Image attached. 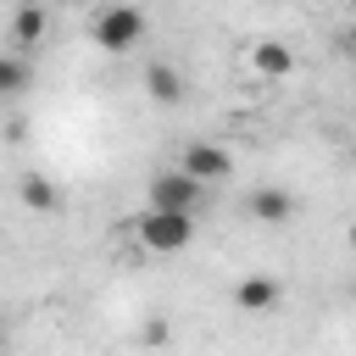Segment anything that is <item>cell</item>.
<instances>
[{
  "mask_svg": "<svg viewBox=\"0 0 356 356\" xmlns=\"http://www.w3.org/2000/svg\"><path fill=\"white\" fill-rule=\"evenodd\" d=\"M128 222H134V239H139L145 256H178V250H189V239H195V217H189V211L145 206V211L128 217Z\"/></svg>",
  "mask_w": 356,
  "mask_h": 356,
  "instance_id": "1",
  "label": "cell"
},
{
  "mask_svg": "<svg viewBox=\"0 0 356 356\" xmlns=\"http://www.w3.org/2000/svg\"><path fill=\"white\" fill-rule=\"evenodd\" d=\"M89 39H95L106 56H128V50L145 39V11H139V6H106V11L89 22Z\"/></svg>",
  "mask_w": 356,
  "mask_h": 356,
  "instance_id": "2",
  "label": "cell"
},
{
  "mask_svg": "<svg viewBox=\"0 0 356 356\" xmlns=\"http://www.w3.org/2000/svg\"><path fill=\"white\" fill-rule=\"evenodd\" d=\"M200 200H206V184L200 178H189L184 167H161L156 178H150V206H161V211H200Z\"/></svg>",
  "mask_w": 356,
  "mask_h": 356,
  "instance_id": "3",
  "label": "cell"
},
{
  "mask_svg": "<svg viewBox=\"0 0 356 356\" xmlns=\"http://www.w3.org/2000/svg\"><path fill=\"white\" fill-rule=\"evenodd\" d=\"M178 167H184L189 178H200V184L234 178V156H228L222 145H211V139H189V145H184V156H178Z\"/></svg>",
  "mask_w": 356,
  "mask_h": 356,
  "instance_id": "4",
  "label": "cell"
},
{
  "mask_svg": "<svg viewBox=\"0 0 356 356\" xmlns=\"http://www.w3.org/2000/svg\"><path fill=\"white\" fill-rule=\"evenodd\" d=\"M278 300H284V284L267 278V273H250V278H239V289H234V306H239L245 317H267V312H278Z\"/></svg>",
  "mask_w": 356,
  "mask_h": 356,
  "instance_id": "5",
  "label": "cell"
},
{
  "mask_svg": "<svg viewBox=\"0 0 356 356\" xmlns=\"http://www.w3.org/2000/svg\"><path fill=\"white\" fill-rule=\"evenodd\" d=\"M245 211H250L256 222H267V228H284V222L295 217V195H289V189H278V184H261V189H250Z\"/></svg>",
  "mask_w": 356,
  "mask_h": 356,
  "instance_id": "6",
  "label": "cell"
},
{
  "mask_svg": "<svg viewBox=\"0 0 356 356\" xmlns=\"http://www.w3.org/2000/svg\"><path fill=\"white\" fill-rule=\"evenodd\" d=\"M145 95H150L156 106H178V100L189 95V83H184V72H178V67L150 61V67H145Z\"/></svg>",
  "mask_w": 356,
  "mask_h": 356,
  "instance_id": "7",
  "label": "cell"
},
{
  "mask_svg": "<svg viewBox=\"0 0 356 356\" xmlns=\"http://www.w3.org/2000/svg\"><path fill=\"white\" fill-rule=\"evenodd\" d=\"M250 67H256L261 78H289V72H295V50H289L284 39H261V44L250 50Z\"/></svg>",
  "mask_w": 356,
  "mask_h": 356,
  "instance_id": "8",
  "label": "cell"
},
{
  "mask_svg": "<svg viewBox=\"0 0 356 356\" xmlns=\"http://www.w3.org/2000/svg\"><path fill=\"white\" fill-rule=\"evenodd\" d=\"M39 39H44V0H28L17 11V22H11V44L17 50H33Z\"/></svg>",
  "mask_w": 356,
  "mask_h": 356,
  "instance_id": "9",
  "label": "cell"
},
{
  "mask_svg": "<svg viewBox=\"0 0 356 356\" xmlns=\"http://www.w3.org/2000/svg\"><path fill=\"white\" fill-rule=\"evenodd\" d=\"M22 206H28V211H61V189H56L44 172H28V178H22Z\"/></svg>",
  "mask_w": 356,
  "mask_h": 356,
  "instance_id": "10",
  "label": "cell"
},
{
  "mask_svg": "<svg viewBox=\"0 0 356 356\" xmlns=\"http://www.w3.org/2000/svg\"><path fill=\"white\" fill-rule=\"evenodd\" d=\"M22 83H28L22 50H6V56H0V89H6V95H22Z\"/></svg>",
  "mask_w": 356,
  "mask_h": 356,
  "instance_id": "11",
  "label": "cell"
},
{
  "mask_svg": "<svg viewBox=\"0 0 356 356\" xmlns=\"http://www.w3.org/2000/svg\"><path fill=\"white\" fill-rule=\"evenodd\" d=\"M145 339H150V345H161V339H167V323H161V317H156V323H145Z\"/></svg>",
  "mask_w": 356,
  "mask_h": 356,
  "instance_id": "12",
  "label": "cell"
},
{
  "mask_svg": "<svg viewBox=\"0 0 356 356\" xmlns=\"http://www.w3.org/2000/svg\"><path fill=\"white\" fill-rule=\"evenodd\" d=\"M339 50H345V56L356 61V28H345V33H339Z\"/></svg>",
  "mask_w": 356,
  "mask_h": 356,
  "instance_id": "13",
  "label": "cell"
},
{
  "mask_svg": "<svg viewBox=\"0 0 356 356\" xmlns=\"http://www.w3.org/2000/svg\"><path fill=\"white\" fill-rule=\"evenodd\" d=\"M345 239H350V250H356V222H350V234H345Z\"/></svg>",
  "mask_w": 356,
  "mask_h": 356,
  "instance_id": "14",
  "label": "cell"
},
{
  "mask_svg": "<svg viewBox=\"0 0 356 356\" xmlns=\"http://www.w3.org/2000/svg\"><path fill=\"white\" fill-rule=\"evenodd\" d=\"M44 6H56V0H44Z\"/></svg>",
  "mask_w": 356,
  "mask_h": 356,
  "instance_id": "15",
  "label": "cell"
}]
</instances>
